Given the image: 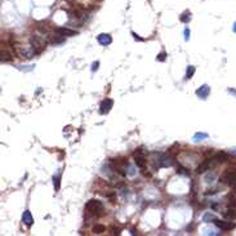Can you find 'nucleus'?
<instances>
[{"instance_id":"nucleus-1","label":"nucleus","mask_w":236,"mask_h":236,"mask_svg":"<svg viewBox=\"0 0 236 236\" xmlns=\"http://www.w3.org/2000/svg\"><path fill=\"white\" fill-rule=\"evenodd\" d=\"M221 181L222 183L228 185V186H234L236 183V169H226L221 175Z\"/></svg>"},{"instance_id":"nucleus-2","label":"nucleus","mask_w":236,"mask_h":236,"mask_svg":"<svg viewBox=\"0 0 236 236\" xmlns=\"http://www.w3.org/2000/svg\"><path fill=\"white\" fill-rule=\"evenodd\" d=\"M85 209L92 213V214H96L97 216V213H100V212H103V205H102V203L100 200H96V199H92L86 203V205H85Z\"/></svg>"},{"instance_id":"nucleus-3","label":"nucleus","mask_w":236,"mask_h":236,"mask_svg":"<svg viewBox=\"0 0 236 236\" xmlns=\"http://www.w3.org/2000/svg\"><path fill=\"white\" fill-rule=\"evenodd\" d=\"M17 53L21 58H25V59H31L35 57L36 54V51L34 49V47H18L17 48Z\"/></svg>"},{"instance_id":"nucleus-4","label":"nucleus","mask_w":236,"mask_h":236,"mask_svg":"<svg viewBox=\"0 0 236 236\" xmlns=\"http://www.w3.org/2000/svg\"><path fill=\"white\" fill-rule=\"evenodd\" d=\"M30 44L32 47H34V49L36 51V53H39L41 52L44 48H45V39H43L41 36H37V35H32L30 37Z\"/></svg>"},{"instance_id":"nucleus-5","label":"nucleus","mask_w":236,"mask_h":236,"mask_svg":"<svg viewBox=\"0 0 236 236\" xmlns=\"http://www.w3.org/2000/svg\"><path fill=\"white\" fill-rule=\"evenodd\" d=\"M134 161H136V165L141 168V169H145L146 168V164H147V160H146V155L145 152L142 151L141 149L137 150L134 152Z\"/></svg>"},{"instance_id":"nucleus-6","label":"nucleus","mask_w":236,"mask_h":236,"mask_svg":"<svg viewBox=\"0 0 236 236\" xmlns=\"http://www.w3.org/2000/svg\"><path fill=\"white\" fill-rule=\"evenodd\" d=\"M112 105H114L112 100H110V98H106V100H103V101L101 102V105H100V112H101V114H108L110 110L112 108Z\"/></svg>"},{"instance_id":"nucleus-7","label":"nucleus","mask_w":236,"mask_h":236,"mask_svg":"<svg viewBox=\"0 0 236 236\" xmlns=\"http://www.w3.org/2000/svg\"><path fill=\"white\" fill-rule=\"evenodd\" d=\"M214 223H216V226L218 228L223 230V231H230V230H232L235 227V224L232 222H227V221H219V219H216Z\"/></svg>"},{"instance_id":"nucleus-8","label":"nucleus","mask_w":236,"mask_h":236,"mask_svg":"<svg viewBox=\"0 0 236 236\" xmlns=\"http://www.w3.org/2000/svg\"><path fill=\"white\" fill-rule=\"evenodd\" d=\"M210 168H212V160L210 159H206V160H204L203 163H200L199 165H197L196 172L197 173H205L206 171H209Z\"/></svg>"},{"instance_id":"nucleus-9","label":"nucleus","mask_w":236,"mask_h":236,"mask_svg":"<svg viewBox=\"0 0 236 236\" xmlns=\"http://www.w3.org/2000/svg\"><path fill=\"white\" fill-rule=\"evenodd\" d=\"M209 93H210V88L209 86H208V85H201L199 89L196 90V96L200 97L201 100H206L208 96H209Z\"/></svg>"},{"instance_id":"nucleus-10","label":"nucleus","mask_w":236,"mask_h":236,"mask_svg":"<svg viewBox=\"0 0 236 236\" xmlns=\"http://www.w3.org/2000/svg\"><path fill=\"white\" fill-rule=\"evenodd\" d=\"M56 34L62 35V36H74L76 35V31L70 30L67 27H58V29H56Z\"/></svg>"},{"instance_id":"nucleus-11","label":"nucleus","mask_w":236,"mask_h":236,"mask_svg":"<svg viewBox=\"0 0 236 236\" xmlns=\"http://www.w3.org/2000/svg\"><path fill=\"white\" fill-rule=\"evenodd\" d=\"M97 40H98V43H100L101 45H108V44H111L112 37L110 36L108 34H101V35L97 36Z\"/></svg>"},{"instance_id":"nucleus-12","label":"nucleus","mask_w":236,"mask_h":236,"mask_svg":"<svg viewBox=\"0 0 236 236\" xmlns=\"http://www.w3.org/2000/svg\"><path fill=\"white\" fill-rule=\"evenodd\" d=\"M22 222H23L26 226H31V224L34 223V218H32L30 210H26L23 213V216H22Z\"/></svg>"},{"instance_id":"nucleus-13","label":"nucleus","mask_w":236,"mask_h":236,"mask_svg":"<svg viewBox=\"0 0 236 236\" xmlns=\"http://www.w3.org/2000/svg\"><path fill=\"white\" fill-rule=\"evenodd\" d=\"M223 217L227 218V219H231V221H234V219H236V209H235L234 206L228 208L226 212H223Z\"/></svg>"},{"instance_id":"nucleus-14","label":"nucleus","mask_w":236,"mask_h":236,"mask_svg":"<svg viewBox=\"0 0 236 236\" xmlns=\"http://www.w3.org/2000/svg\"><path fill=\"white\" fill-rule=\"evenodd\" d=\"M214 160H217V163H224V161H227L228 160V153L227 152H218L216 153V156H214Z\"/></svg>"},{"instance_id":"nucleus-15","label":"nucleus","mask_w":236,"mask_h":236,"mask_svg":"<svg viewBox=\"0 0 236 236\" xmlns=\"http://www.w3.org/2000/svg\"><path fill=\"white\" fill-rule=\"evenodd\" d=\"M190 19H191V12L190 10H185V12L179 16V21L183 22V23H187V22H190Z\"/></svg>"},{"instance_id":"nucleus-16","label":"nucleus","mask_w":236,"mask_h":236,"mask_svg":"<svg viewBox=\"0 0 236 236\" xmlns=\"http://www.w3.org/2000/svg\"><path fill=\"white\" fill-rule=\"evenodd\" d=\"M13 59V54L8 51H2V62H9Z\"/></svg>"},{"instance_id":"nucleus-17","label":"nucleus","mask_w":236,"mask_h":236,"mask_svg":"<svg viewBox=\"0 0 236 236\" xmlns=\"http://www.w3.org/2000/svg\"><path fill=\"white\" fill-rule=\"evenodd\" d=\"M93 234H97V235H101V234H103L106 231V227L103 226V224H96L94 227H93Z\"/></svg>"},{"instance_id":"nucleus-18","label":"nucleus","mask_w":236,"mask_h":236,"mask_svg":"<svg viewBox=\"0 0 236 236\" xmlns=\"http://www.w3.org/2000/svg\"><path fill=\"white\" fill-rule=\"evenodd\" d=\"M205 138H208V134L206 133H203V132H197V133H195V136H194V141H196V142L203 141V139H205Z\"/></svg>"},{"instance_id":"nucleus-19","label":"nucleus","mask_w":236,"mask_h":236,"mask_svg":"<svg viewBox=\"0 0 236 236\" xmlns=\"http://www.w3.org/2000/svg\"><path fill=\"white\" fill-rule=\"evenodd\" d=\"M195 74V66H188L187 71H186V79H191Z\"/></svg>"},{"instance_id":"nucleus-20","label":"nucleus","mask_w":236,"mask_h":236,"mask_svg":"<svg viewBox=\"0 0 236 236\" xmlns=\"http://www.w3.org/2000/svg\"><path fill=\"white\" fill-rule=\"evenodd\" d=\"M216 219H217V218H216L214 216H213V214H210V213H206V214H205L204 217H203V221H204V222H210V221L214 222Z\"/></svg>"},{"instance_id":"nucleus-21","label":"nucleus","mask_w":236,"mask_h":236,"mask_svg":"<svg viewBox=\"0 0 236 236\" xmlns=\"http://www.w3.org/2000/svg\"><path fill=\"white\" fill-rule=\"evenodd\" d=\"M63 37H65V36H62V35L54 36L53 39H52V43H53V44H62V43H63Z\"/></svg>"},{"instance_id":"nucleus-22","label":"nucleus","mask_w":236,"mask_h":236,"mask_svg":"<svg viewBox=\"0 0 236 236\" xmlns=\"http://www.w3.org/2000/svg\"><path fill=\"white\" fill-rule=\"evenodd\" d=\"M59 179H61V175H57V177H54V188H56V191L59 190Z\"/></svg>"},{"instance_id":"nucleus-23","label":"nucleus","mask_w":236,"mask_h":236,"mask_svg":"<svg viewBox=\"0 0 236 236\" xmlns=\"http://www.w3.org/2000/svg\"><path fill=\"white\" fill-rule=\"evenodd\" d=\"M165 58H167V53L165 52H161L160 54H157V57H156V59H157V61H160V62L165 61Z\"/></svg>"},{"instance_id":"nucleus-24","label":"nucleus","mask_w":236,"mask_h":236,"mask_svg":"<svg viewBox=\"0 0 236 236\" xmlns=\"http://www.w3.org/2000/svg\"><path fill=\"white\" fill-rule=\"evenodd\" d=\"M186 171H187V169H185V168H181V167H179V168H178V172H177V173H178V174L181 173V174H185V175H187V174H188V172H186Z\"/></svg>"},{"instance_id":"nucleus-25","label":"nucleus","mask_w":236,"mask_h":236,"mask_svg":"<svg viewBox=\"0 0 236 236\" xmlns=\"http://www.w3.org/2000/svg\"><path fill=\"white\" fill-rule=\"evenodd\" d=\"M188 39H190V30L186 29V30H185V40L188 41Z\"/></svg>"},{"instance_id":"nucleus-26","label":"nucleus","mask_w":236,"mask_h":236,"mask_svg":"<svg viewBox=\"0 0 236 236\" xmlns=\"http://www.w3.org/2000/svg\"><path fill=\"white\" fill-rule=\"evenodd\" d=\"M98 66H100V62H98V61L92 65V71H93V72H94L96 70H98Z\"/></svg>"},{"instance_id":"nucleus-27","label":"nucleus","mask_w":236,"mask_h":236,"mask_svg":"<svg viewBox=\"0 0 236 236\" xmlns=\"http://www.w3.org/2000/svg\"><path fill=\"white\" fill-rule=\"evenodd\" d=\"M132 35H133V36H134V39H136V40H139V41H143V39H142V37H139L138 35H137V34H136V32H132Z\"/></svg>"},{"instance_id":"nucleus-28","label":"nucleus","mask_w":236,"mask_h":236,"mask_svg":"<svg viewBox=\"0 0 236 236\" xmlns=\"http://www.w3.org/2000/svg\"><path fill=\"white\" fill-rule=\"evenodd\" d=\"M213 179H214V174L208 175V177H206V182H213Z\"/></svg>"},{"instance_id":"nucleus-29","label":"nucleus","mask_w":236,"mask_h":236,"mask_svg":"<svg viewBox=\"0 0 236 236\" xmlns=\"http://www.w3.org/2000/svg\"><path fill=\"white\" fill-rule=\"evenodd\" d=\"M112 235H120V228H112Z\"/></svg>"},{"instance_id":"nucleus-30","label":"nucleus","mask_w":236,"mask_h":236,"mask_svg":"<svg viewBox=\"0 0 236 236\" xmlns=\"http://www.w3.org/2000/svg\"><path fill=\"white\" fill-rule=\"evenodd\" d=\"M228 92H230V93H234V94H236V90H234V89H228Z\"/></svg>"},{"instance_id":"nucleus-31","label":"nucleus","mask_w":236,"mask_h":236,"mask_svg":"<svg viewBox=\"0 0 236 236\" xmlns=\"http://www.w3.org/2000/svg\"><path fill=\"white\" fill-rule=\"evenodd\" d=\"M234 31L236 32V22H235V23H234Z\"/></svg>"},{"instance_id":"nucleus-32","label":"nucleus","mask_w":236,"mask_h":236,"mask_svg":"<svg viewBox=\"0 0 236 236\" xmlns=\"http://www.w3.org/2000/svg\"><path fill=\"white\" fill-rule=\"evenodd\" d=\"M232 187H234V191H235V192H236V183H235V185L232 186Z\"/></svg>"}]
</instances>
